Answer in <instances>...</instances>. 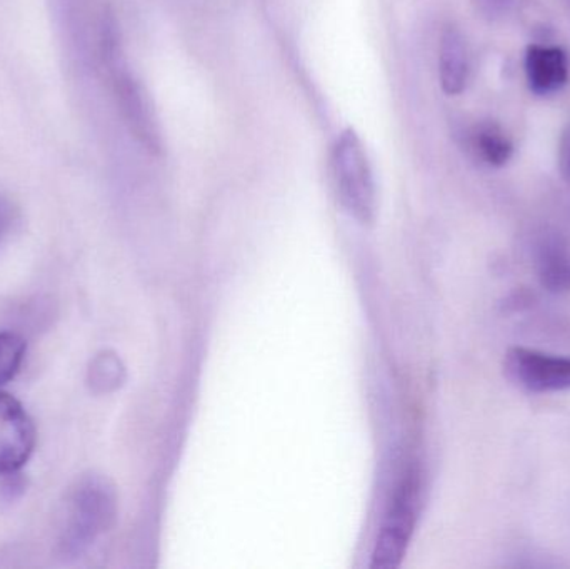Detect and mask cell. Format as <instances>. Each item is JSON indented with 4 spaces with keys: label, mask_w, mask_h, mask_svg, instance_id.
Masks as SVG:
<instances>
[{
    "label": "cell",
    "mask_w": 570,
    "mask_h": 569,
    "mask_svg": "<svg viewBox=\"0 0 570 569\" xmlns=\"http://www.w3.org/2000/svg\"><path fill=\"white\" fill-rule=\"evenodd\" d=\"M116 513V491L106 478L87 474L77 480L66 501V518L59 538L60 557L73 560L86 553L90 545L112 527Z\"/></svg>",
    "instance_id": "6da1fadb"
},
{
    "label": "cell",
    "mask_w": 570,
    "mask_h": 569,
    "mask_svg": "<svg viewBox=\"0 0 570 569\" xmlns=\"http://www.w3.org/2000/svg\"><path fill=\"white\" fill-rule=\"evenodd\" d=\"M332 174L345 210L361 223H372L377 209L374 174L367 153L354 130H345L338 136L332 150Z\"/></svg>",
    "instance_id": "7a4b0ae2"
},
{
    "label": "cell",
    "mask_w": 570,
    "mask_h": 569,
    "mask_svg": "<svg viewBox=\"0 0 570 569\" xmlns=\"http://www.w3.org/2000/svg\"><path fill=\"white\" fill-rule=\"evenodd\" d=\"M419 504H421V477L417 471L411 470L399 484L391 508L385 514L384 524L372 553V568L392 569L401 565L417 523Z\"/></svg>",
    "instance_id": "3957f363"
},
{
    "label": "cell",
    "mask_w": 570,
    "mask_h": 569,
    "mask_svg": "<svg viewBox=\"0 0 570 569\" xmlns=\"http://www.w3.org/2000/svg\"><path fill=\"white\" fill-rule=\"evenodd\" d=\"M109 70L117 106L130 134L139 140L144 149L154 154L160 153L163 137H160L159 124L142 84L129 70L124 69L120 60L109 66Z\"/></svg>",
    "instance_id": "277c9868"
},
{
    "label": "cell",
    "mask_w": 570,
    "mask_h": 569,
    "mask_svg": "<svg viewBox=\"0 0 570 569\" xmlns=\"http://www.w3.org/2000/svg\"><path fill=\"white\" fill-rule=\"evenodd\" d=\"M509 377L531 393L570 391V357L514 347L505 356Z\"/></svg>",
    "instance_id": "5b68a950"
},
{
    "label": "cell",
    "mask_w": 570,
    "mask_h": 569,
    "mask_svg": "<svg viewBox=\"0 0 570 569\" xmlns=\"http://www.w3.org/2000/svg\"><path fill=\"white\" fill-rule=\"evenodd\" d=\"M37 433L26 408L0 391V477L19 473L36 450Z\"/></svg>",
    "instance_id": "8992f818"
},
{
    "label": "cell",
    "mask_w": 570,
    "mask_h": 569,
    "mask_svg": "<svg viewBox=\"0 0 570 569\" xmlns=\"http://www.w3.org/2000/svg\"><path fill=\"white\" fill-rule=\"evenodd\" d=\"M525 73L529 87L538 96L559 92L569 80V59L558 46L534 43L525 53Z\"/></svg>",
    "instance_id": "52a82bcc"
},
{
    "label": "cell",
    "mask_w": 570,
    "mask_h": 569,
    "mask_svg": "<svg viewBox=\"0 0 570 569\" xmlns=\"http://www.w3.org/2000/svg\"><path fill=\"white\" fill-rule=\"evenodd\" d=\"M439 79L449 96H458L468 86L469 53L461 30L448 27L439 47Z\"/></svg>",
    "instance_id": "ba28073f"
},
{
    "label": "cell",
    "mask_w": 570,
    "mask_h": 569,
    "mask_svg": "<svg viewBox=\"0 0 570 569\" xmlns=\"http://www.w3.org/2000/svg\"><path fill=\"white\" fill-rule=\"evenodd\" d=\"M538 274L549 293L570 291V251L558 237H548L539 246Z\"/></svg>",
    "instance_id": "9c48e42d"
},
{
    "label": "cell",
    "mask_w": 570,
    "mask_h": 569,
    "mask_svg": "<svg viewBox=\"0 0 570 569\" xmlns=\"http://www.w3.org/2000/svg\"><path fill=\"white\" fill-rule=\"evenodd\" d=\"M469 147L479 160L491 167H502L511 160L514 146L501 126L481 122L468 136Z\"/></svg>",
    "instance_id": "30bf717a"
},
{
    "label": "cell",
    "mask_w": 570,
    "mask_h": 569,
    "mask_svg": "<svg viewBox=\"0 0 570 569\" xmlns=\"http://www.w3.org/2000/svg\"><path fill=\"white\" fill-rule=\"evenodd\" d=\"M124 367L119 357L112 353H100L94 357L87 374V383L94 393H109L120 386Z\"/></svg>",
    "instance_id": "8fae6325"
},
{
    "label": "cell",
    "mask_w": 570,
    "mask_h": 569,
    "mask_svg": "<svg viewBox=\"0 0 570 569\" xmlns=\"http://www.w3.org/2000/svg\"><path fill=\"white\" fill-rule=\"evenodd\" d=\"M27 344L19 334L0 333V387L9 384L22 367Z\"/></svg>",
    "instance_id": "7c38bea8"
},
{
    "label": "cell",
    "mask_w": 570,
    "mask_h": 569,
    "mask_svg": "<svg viewBox=\"0 0 570 569\" xmlns=\"http://www.w3.org/2000/svg\"><path fill=\"white\" fill-rule=\"evenodd\" d=\"M17 217H19V213H17V207L13 206L12 200L0 194V246L12 233Z\"/></svg>",
    "instance_id": "4fadbf2b"
},
{
    "label": "cell",
    "mask_w": 570,
    "mask_h": 569,
    "mask_svg": "<svg viewBox=\"0 0 570 569\" xmlns=\"http://www.w3.org/2000/svg\"><path fill=\"white\" fill-rule=\"evenodd\" d=\"M514 0H475V7L485 19L495 20L505 16Z\"/></svg>",
    "instance_id": "5bb4252c"
},
{
    "label": "cell",
    "mask_w": 570,
    "mask_h": 569,
    "mask_svg": "<svg viewBox=\"0 0 570 569\" xmlns=\"http://www.w3.org/2000/svg\"><path fill=\"white\" fill-rule=\"evenodd\" d=\"M559 169L562 177L570 184V126L562 134L561 144H559Z\"/></svg>",
    "instance_id": "9a60e30c"
}]
</instances>
